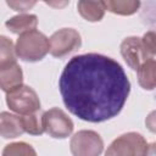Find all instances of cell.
Segmentation results:
<instances>
[{
    "mask_svg": "<svg viewBox=\"0 0 156 156\" xmlns=\"http://www.w3.org/2000/svg\"><path fill=\"white\" fill-rule=\"evenodd\" d=\"M58 88L71 113L83 121L99 123L122 111L130 82L116 60L89 52L73 56L66 63Z\"/></svg>",
    "mask_w": 156,
    "mask_h": 156,
    "instance_id": "cell-1",
    "label": "cell"
},
{
    "mask_svg": "<svg viewBox=\"0 0 156 156\" xmlns=\"http://www.w3.org/2000/svg\"><path fill=\"white\" fill-rule=\"evenodd\" d=\"M16 55L23 61L35 62L50 51V43L45 34L34 29L21 34L16 41Z\"/></svg>",
    "mask_w": 156,
    "mask_h": 156,
    "instance_id": "cell-2",
    "label": "cell"
},
{
    "mask_svg": "<svg viewBox=\"0 0 156 156\" xmlns=\"http://www.w3.org/2000/svg\"><path fill=\"white\" fill-rule=\"evenodd\" d=\"M146 139L136 132H128L116 138L107 147L105 156H146Z\"/></svg>",
    "mask_w": 156,
    "mask_h": 156,
    "instance_id": "cell-3",
    "label": "cell"
},
{
    "mask_svg": "<svg viewBox=\"0 0 156 156\" xmlns=\"http://www.w3.org/2000/svg\"><path fill=\"white\" fill-rule=\"evenodd\" d=\"M6 104L10 110L22 116L40 111V100L37 93L24 84L6 93Z\"/></svg>",
    "mask_w": 156,
    "mask_h": 156,
    "instance_id": "cell-4",
    "label": "cell"
},
{
    "mask_svg": "<svg viewBox=\"0 0 156 156\" xmlns=\"http://www.w3.org/2000/svg\"><path fill=\"white\" fill-rule=\"evenodd\" d=\"M69 149L73 156H100L104 150V141L96 132L84 129L71 138Z\"/></svg>",
    "mask_w": 156,
    "mask_h": 156,
    "instance_id": "cell-5",
    "label": "cell"
},
{
    "mask_svg": "<svg viewBox=\"0 0 156 156\" xmlns=\"http://www.w3.org/2000/svg\"><path fill=\"white\" fill-rule=\"evenodd\" d=\"M43 126L45 133L55 139H65L73 132L72 119L58 107H52L43 112Z\"/></svg>",
    "mask_w": 156,
    "mask_h": 156,
    "instance_id": "cell-6",
    "label": "cell"
},
{
    "mask_svg": "<svg viewBox=\"0 0 156 156\" xmlns=\"http://www.w3.org/2000/svg\"><path fill=\"white\" fill-rule=\"evenodd\" d=\"M50 54L54 57H63L79 49L82 44L80 34L73 28H62L52 33L49 38Z\"/></svg>",
    "mask_w": 156,
    "mask_h": 156,
    "instance_id": "cell-7",
    "label": "cell"
},
{
    "mask_svg": "<svg viewBox=\"0 0 156 156\" xmlns=\"http://www.w3.org/2000/svg\"><path fill=\"white\" fill-rule=\"evenodd\" d=\"M121 55L126 63L134 71H138V68L147 60L150 58V55L146 52L141 38L138 37H128L121 43Z\"/></svg>",
    "mask_w": 156,
    "mask_h": 156,
    "instance_id": "cell-8",
    "label": "cell"
},
{
    "mask_svg": "<svg viewBox=\"0 0 156 156\" xmlns=\"http://www.w3.org/2000/svg\"><path fill=\"white\" fill-rule=\"evenodd\" d=\"M24 126H23V119L22 116L20 115H13L10 112H1L0 115V133L1 136L5 139H12L17 138L21 134H23Z\"/></svg>",
    "mask_w": 156,
    "mask_h": 156,
    "instance_id": "cell-9",
    "label": "cell"
},
{
    "mask_svg": "<svg viewBox=\"0 0 156 156\" xmlns=\"http://www.w3.org/2000/svg\"><path fill=\"white\" fill-rule=\"evenodd\" d=\"M21 85H23V72L17 62L9 67L0 68V87L5 93Z\"/></svg>",
    "mask_w": 156,
    "mask_h": 156,
    "instance_id": "cell-10",
    "label": "cell"
},
{
    "mask_svg": "<svg viewBox=\"0 0 156 156\" xmlns=\"http://www.w3.org/2000/svg\"><path fill=\"white\" fill-rule=\"evenodd\" d=\"M5 26L15 34H24L34 30L38 26V17L32 13H21L11 17L5 22Z\"/></svg>",
    "mask_w": 156,
    "mask_h": 156,
    "instance_id": "cell-11",
    "label": "cell"
},
{
    "mask_svg": "<svg viewBox=\"0 0 156 156\" xmlns=\"http://www.w3.org/2000/svg\"><path fill=\"white\" fill-rule=\"evenodd\" d=\"M139 85L145 90L156 89V60L150 57L138 68Z\"/></svg>",
    "mask_w": 156,
    "mask_h": 156,
    "instance_id": "cell-12",
    "label": "cell"
},
{
    "mask_svg": "<svg viewBox=\"0 0 156 156\" xmlns=\"http://www.w3.org/2000/svg\"><path fill=\"white\" fill-rule=\"evenodd\" d=\"M78 12L89 22H99L105 15V6L102 1H78Z\"/></svg>",
    "mask_w": 156,
    "mask_h": 156,
    "instance_id": "cell-13",
    "label": "cell"
},
{
    "mask_svg": "<svg viewBox=\"0 0 156 156\" xmlns=\"http://www.w3.org/2000/svg\"><path fill=\"white\" fill-rule=\"evenodd\" d=\"M107 11L122 16H129L135 13L140 7V1L128 0V1H102Z\"/></svg>",
    "mask_w": 156,
    "mask_h": 156,
    "instance_id": "cell-14",
    "label": "cell"
},
{
    "mask_svg": "<svg viewBox=\"0 0 156 156\" xmlns=\"http://www.w3.org/2000/svg\"><path fill=\"white\" fill-rule=\"evenodd\" d=\"M1 49H0V68L9 67L13 63H16V48L13 46V43L11 39H9L5 35L0 37Z\"/></svg>",
    "mask_w": 156,
    "mask_h": 156,
    "instance_id": "cell-15",
    "label": "cell"
},
{
    "mask_svg": "<svg viewBox=\"0 0 156 156\" xmlns=\"http://www.w3.org/2000/svg\"><path fill=\"white\" fill-rule=\"evenodd\" d=\"M22 119L26 133L32 135H40L45 132L43 126V113H39V111L32 115L22 116Z\"/></svg>",
    "mask_w": 156,
    "mask_h": 156,
    "instance_id": "cell-16",
    "label": "cell"
},
{
    "mask_svg": "<svg viewBox=\"0 0 156 156\" xmlns=\"http://www.w3.org/2000/svg\"><path fill=\"white\" fill-rule=\"evenodd\" d=\"M2 156H37L32 145L24 141L7 144L2 150Z\"/></svg>",
    "mask_w": 156,
    "mask_h": 156,
    "instance_id": "cell-17",
    "label": "cell"
},
{
    "mask_svg": "<svg viewBox=\"0 0 156 156\" xmlns=\"http://www.w3.org/2000/svg\"><path fill=\"white\" fill-rule=\"evenodd\" d=\"M141 41L149 55H156V30L146 32L143 35Z\"/></svg>",
    "mask_w": 156,
    "mask_h": 156,
    "instance_id": "cell-18",
    "label": "cell"
},
{
    "mask_svg": "<svg viewBox=\"0 0 156 156\" xmlns=\"http://www.w3.org/2000/svg\"><path fill=\"white\" fill-rule=\"evenodd\" d=\"M6 4L16 11L24 12L35 5V1H6Z\"/></svg>",
    "mask_w": 156,
    "mask_h": 156,
    "instance_id": "cell-19",
    "label": "cell"
},
{
    "mask_svg": "<svg viewBox=\"0 0 156 156\" xmlns=\"http://www.w3.org/2000/svg\"><path fill=\"white\" fill-rule=\"evenodd\" d=\"M145 126H146V128L151 133H155L156 134V110L155 111H151L147 115V117L145 118Z\"/></svg>",
    "mask_w": 156,
    "mask_h": 156,
    "instance_id": "cell-20",
    "label": "cell"
},
{
    "mask_svg": "<svg viewBox=\"0 0 156 156\" xmlns=\"http://www.w3.org/2000/svg\"><path fill=\"white\" fill-rule=\"evenodd\" d=\"M146 156H156V143H152L149 145Z\"/></svg>",
    "mask_w": 156,
    "mask_h": 156,
    "instance_id": "cell-21",
    "label": "cell"
}]
</instances>
